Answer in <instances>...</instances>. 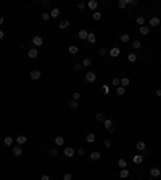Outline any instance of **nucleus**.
Returning <instances> with one entry per match:
<instances>
[{
  "mask_svg": "<svg viewBox=\"0 0 161 180\" xmlns=\"http://www.w3.org/2000/svg\"><path fill=\"white\" fill-rule=\"evenodd\" d=\"M69 106H71L73 109H76L77 106H79V103H77V101H74V100H73V101H69Z\"/></svg>",
  "mask_w": 161,
  "mask_h": 180,
  "instance_id": "ea45409f",
  "label": "nucleus"
},
{
  "mask_svg": "<svg viewBox=\"0 0 161 180\" xmlns=\"http://www.w3.org/2000/svg\"><path fill=\"white\" fill-rule=\"evenodd\" d=\"M127 60L130 61V63H135V61H137V55L135 53H129L127 55Z\"/></svg>",
  "mask_w": 161,
  "mask_h": 180,
  "instance_id": "c85d7f7f",
  "label": "nucleus"
},
{
  "mask_svg": "<svg viewBox=\"0 0 161 180\" xmlns=\"http://www.w3.org/2000/svg\"><path fill=\"white\" fill-rule=\"evenodd\" d=\"M3 36H5V34H3V31H2V29H0V40L3 39Z\"/></svg>",
  "mask_w": 161,
  "mask_h": 180,
  "instance_id": "603ef678",
  "label": "nucleus"
},
{
  "mask_svg": "<svg viewBox=\"0 0 161 180\" xmlns=\"http://www.w3.org/2000/svg\"><path fill=\"white\" fill-rule=\"evenodd\" d=\"M103 125H105V129L108 130V132H114V127H113V121L111 119H105V121H103Z\"/></svg>",
  "mask_w": 161,
  "mask_h": 180,
  "instance_id": "f257e3e1",
  "label": "nucleus"
},
{
  "mask_svg": "<svg viewBox=\"0 0 161 180\" xmlns=\"http://www.w3.org/2000/svg\"><path fill=\"white\" fill-rule=\"evenodd\" d=\"M87 7H89L90 10H97V7H98V2H97V0H90V2L87 3Z\"/></svg>",
  "mask_w": 161,
  "mask_h": 180,
  "instance_id": "9d476101",
  "label": "nucleus"
},
{
  "mask_svg": "<svg viewBox=\"0 0 161 180\" xmlns=\"http://www.w3.org/2000/svg\"><path fill=\"white\" fill-rule=\"evenodd\" d=\"M95 40H97V39H95V34H89V37H87V42H89V43H95Z\"/></svg>",
  "mask_w": 161,
  "mask_h": 180,
  "instance_id": "2f4dec72",
  "label": "nucleus"
},
{
  "mask_svg": "<svg viewBox=\"0 0 161 180\" xmlns=\"http://www.w3.org/2000/svg\"><path fill=\"white\" fill-rule=\"evenodd\" d=\"M118 7H119V8H126V7H127L126 0H119V2H118Z\"/></svg>",
  "mask_w": 161,
  "mask_h": 180,
  "instance_id": "4c0bfd02",
  "label": "nucleus"
},
{
  "mask_svg": "<svg viewBox=\"0 0 161 180\" xmlns=\"http://www.w3.org/2000/svg\"><path fill=\"white\" fill-rule=\"evenodd\" d=\"M150 175H151V178H156V177H159V175H161V170L158 167H151L150 169Z\"/></svg>",
  "mask_w": 161,
  "mask_h": 180,
  "instance_id": "423d86ee",
  "label": "nucleus"
},
{
  "mask_svg": "<svg viewBox=\"0 0 161 180\" xmlns=\"http://www.w3.org/2000/svg\"><path fill=\"white\" fill-rule=\"evenodd\" d=\"M81 68H82V63H76L74 66H73V71H79Z\"/></svg>",
  "mask_w": 161,
  "mask_h": 180,
  "instance_id": "a19ab883",
  "label": "nucleus"
},
{
  "mask_svg": "<svg viewBox=\"0 0 161 180\" xmlns=\"http://www.w3.org/2000/svg\"><path fill=\"white\" fill-rule=\"evenodd\" d=\"M68 52H69V53H71V55H76L77 52H79V48H77L76 45H71V47L68 48Z\"/></svg>",
  "mask_w": 161,
  "mask_h": 180,
  "instance_id": "cd10ccee",
  "label": "nucleus"
},
{
  "mask_svg": "<svg viewBox=\"0 0 161 180\" xmlns=\"http://www.w3.org/2000/svg\"><path fill=\"white\" fill-rule=\"evenodd\" d=\"M98 55H100V56H105V55H106V48H100V50H98Z\"/></svg>",
  "mask_w": 161,
  "mask_h": 180,
  "instance_id": "c03bdc74",
  "label": "nucleus"
},
{
  "mask_svg": "<svg viewBox=\"0 0 161 180\" xmlns=\"http://www.w3.org/2000/svg\"><path fill=\"white\" fill-rule=\"evenodd\" d=\"M77 10H84V8H85V3H77Z\"/></svg>",
  "mask_w": 161,
  "mask_h": 180,
  "instance_id": "de8ad7c7",
  "label": "nucleus"
},
{
  "mask_svg": "<svg viewBox=\"0 0 161 180\" xmlns=\"http://www.w3.org/2000/svg\"><path fill=\"white\" fill-rule=\"evenodd\" d=\"M132 161H134V164H142L143 156H142V155H135V156L132 158Z\"/></svg>",
  "mask_w": 161,
  "mask_h": 180,
  "instance_id": "9b49d317",
  "label": "nucleus"
},
{
  "mask_svg": "<svg viewBox=\"0 0 161 180\" xmlns=\"http://www.w3.org/2000/svg\"><path fill=\"white\" fill-rule=\"evenodd\" d=\"M95 119H97L98 122H103L106 117H105V114H103V113H97V114H95Z\"/></svg>",
  "mask_w": 161,
  "mask_h": 180,
  "instance_id": "393cba45",
  "label": "nucleus"
},
{
  "mask_svg": "<svg viewBox=\"0 0 161 180\" xmlns=\"http://www.w3.org/2000/svg\"><path fill=\"white\" fill-rule=\"evenodd\" d=\"M137 24L143 26V24H145V18H143V16H137Z\"/></svg>",
  "mask_w": 161,
  "mask_h": 180,
  "instance_id": "e433bc0d",
  "label": "nucleus"
},
{
  "mask_svg": "<svg viewBox=\"0 0 161 180\" xmlns=\"http://www.w3.org/2000/svg\"><path fill=\"white\" fill-rule=\"evenodd\" d=\"M156 96H161V89H158V90H156Z\"/></svg>",
  "mask_w": 161,
  "mask_h": 180,
  "instance_id": "864d4df0",
  "label": "nucleus"
},
{
  "mask_svg": "<svg viewBox=\"0 0 161 180\" xmlns=\"http://www.w3.org/2000/svg\"><path fill=\"white\" fill-rule=\"evenodd\" d=\"M100 156H102V155H100L98 151H92V153H90V159H92V161H98Z\"/></svg>",
  "mask_w": 161,
  "mask_h": 180,
  "instance_id": "f3484780",
  "label": "nucleus"
},
{
  "mask_svg": "<svg viewBox=\"0 0 161 180\" xmlns=\"http://www.w3.org/2000/svg\"><path fill=\"white\" fill-rule=\"evenodd\" d=\"M26 142H28V138H26L24 135H19V137L16 138V143H18V145H24Z\"/></svg>",
  "mask_w": 161,
  "mask_h": 180,
  "instance_id": "b1692460",
  "label": "nucleus"
},
{
  "mask_svg": "<svg viewBox=\"0 0 161 180\" xmlns=\"http://www.w3.org/2000/svg\"><path fill=\"white\" fill-rule=\"evenodd\" d=\"M13 142H15V140H13L11 137H5V140H3V143H5L7 146H11V145H13Z\"/></svg>",
  "mask_w": 161,
  "mask_h": 180,
  "instance_id": "7c9ffc66",
  "label": "nucleus"
},
{
  "mask_svg": "<svg viewBox=\"0 0 161 180\" xmlns=\"http://www.w3.org/2000/svg\"><path fill=\"white\" fill-rule=\"evenodd\" d=\"M50 155H52V156H56V155H58V151H56V148H52V150H50Z\"/></svg>",
  "mask_w": 161,
  "mask_h": 180,
  "instance_id": "09e8293b",
  "label": "nucleus"
},
{
  "mask_svg": "<svg viewBox=\"0 0 161 180\" xmlns=\"http://www.w3.org/2000/svg\"><path fill=\"white\" fill-rule=\"evenodd\" d=\"M103 145H105V148H111V140H105V142H103Z\"/></svg>",
  "mask_w": 161,
  "mask_h": 180,
  "instance_id": "37998d69",
  "label": "nucleus"
},
{
  "mask_svg": "<svg viewBox=\"0 0 161 180\" xmlns=\"http://www.w3.org/2000/svg\"><path fill=\"white\" fill-rule=\"evenodd\" d=\"M119 53H121V50L118 47H113L111 50H110V55H111V58H116V56H119Z\"/></svg>",
  "mask_w": 161,
  "mask_h": 180,
  "instance_id": "6e6552de",
  "label": "nucleus"
},
{
  "mask_svg": "<svg viewBox=\"0 0 161 180\" xmlns=\"http://www.w3.org/2000/svg\"><path fill=\"white\" fill-rule=\"evenodd\" d=\"M150 26H153V28H156V26H159V18H156V16H153V18L150 19Z\"/></svg>",
  "mask_w": 161,
  "mask_h": 180,
  "instance_id": "6ab92c4d",
  "label": "nucleus"
},
{
  "mask_svg": "<svg viewBox=\"0 0 161 180\" xmlns=\"http://www.w3.org/2000/svg\"><path fill=\"white\" fill-rule=\"evenodd\" d=\"M118 166L121 169H126V166H127V162H126V159H123V158H119V161H118Z\"/></svg>",
  "mask_w": 161,
  "mask_h": 180,
  "instance_id": "c756f323",
  "label": "nucleus"
},
{
  "mask_svg": "<svg viewBox=\"0 0 161 180\" xmlns=\"http://www.w3.org/2000/svg\"><path fill=\"white\" fill-rule=\"evenodd\" d=\"M79 98H81V93H79V92H74V93H73V100H74V101H77Z\"/></svg>",
  "mask_w": 161,
  "mask_h": 180,
  "instance_id": "58836bf2",
  "label": "nucleus"
},
{
  "mask_svg": "<svg viewBox=\"0 0 161 180\" xmlns=\"http://www.w3.org/2000/svg\"><path fill=\"white\" fill-rule=\"evenodd\" d=\"M95 79H97V76H95V72L89 71V72L85 74V82H89V84H94V82H95Z\"/></svg>",
  "mask_w": 161,
  "mask_h": 180,
  "instance_id": "f03ea898",
  "label": "nucleus"
},
{
  "mask_svg": "<svg viewBox=\"0 0 161 180\" xmlns=\"http://www.w3.org/2000/svg\"><path fill=\"white\" fill-rule=\"evenodd\" d=\"M85 142H87V143H94V142H95V134H87Z\"/></svg>",
  "mask_w": 161,
  "mask_h": 180,
  "instance_id": "4be33fe9",
  "label": "nucleus"
},
{
  "mask_svg": "<svg viewBox=\"0 0 161 180\" xmlns=\"http://www.w3.org/2000/svg\"><path fill=\"white\" fill-rule=\"evenodd\" d=\"M150 180H155V178H150Z\"/></svg>",
  "mask_w": 161,
  "mask_h": 180,
  "instance_id": "6e6d98bb",
  "label": "nucleus"
},
{
  "mask_svg": "<svg viewBox=\"0 0 161 180\" xmlns=\"http://www.w3.org/2000/svg\"><path fill=\"white\" fill-rule=\"evenodd\" d=\"M127 5H137V0H126Z\"/></svg>",
  "mask_w": 161,
  "mask_h": 180,
  "instance_id": "49530a36",
  "label": "nucleus"
},
{
  "mask_svg": "<svg viewBox=\"0 0 161 180\" xmlns=\"http://www.w3.org/2000/svg\"><path fill=\"white\" fill-rule=\"evenodd\" d=\"M29 77H31L32 81H39V79L42 77V74H40V71H37V69H34V71H31V72H29Z\"/></svg>",
  "mask_w": 161,
  "mask_h": 180,
  "instance_id": "7ed1b4c3",
  "label": "nucleus"
},
{
  "mask_svg": "<svg viewBox=\"0 0 161 180\" xmlns=\"http://www.w3.org/2000/svg\"><path fill=\"white\" fill-rule=\"evenodd\" d=\"M119 39H121V42H123V43H127L130 40V36H129V34H123Z\"/></svg>",
  "mask_w": 161,
  "mask_h": 180,
  "instance_id": "bb28decb",
  "label": "nucleus"
},
{
  "mask_svg": "<svg viewBox=\"0 0 161 180\" xmlns=\"http://www.w3.org/2000/svg\"><path fill=\"white\" fill-rule=\"evenodd\" d=\"M42 19L43 21H49L50 19V13H42Z\"/></svg>",
  "mask_w": 161,
  "mask_h": 180,
  "instance_id": "79ce46f5",
  "label": "nucleus"
},
{
  "mask_svg": "<svg viewBox=\"0 0 161 180\" xmlns=\"http://www.w3.org/2000/svg\"><path fill=\"white\" fill-rule=\"evenodd\" d=\"M28 56H29V58H31V60L37 58V56H39V50H37V48H31V50L28 52Z\"/></svg>",
  "mask_w": 161,
  "mask_h": 180,
  "instance_id": "0eeeda50",
  "label": "nucleus"
},
{
  "mask_svg": "<svg viewBox=\"0 0 161 180\" xmlns=\"http://www.w3.org/2000/svg\"><path fill=\"white\" fill-rule=\"evenodd\" d=\"M3 21H5V18H3V16L0 15V24H3Z\"/></svg>",
  "mask_w": 161,
  "mask_h": 180,
  "instance_id": "5fc2aeb1",
  "label": "nucleus"
},
{
  "mask_svg": "<svg viewBox=\"0 0 161 180\" xmlns=\"http://www.w3.org/2000/svg\"><path fill=\"white\" fill-rule=\"evenodd\" d=\"M90 64H92V60H90L89 56H85V58L82 60V68H89Z\"/></svg>",
  "mask_w": 161,
  "mask_h": 180,
  "instance_id": "ddd939ff",
  "label": "nucleus"
},
{
  "mask_svg": "<svg viewBox=\"0 0 161 180\" xmlns=\"http://www.w3.org/2000/svg\"><path fill=\"white\" fill-rule=\"evenodd\" d=\"M139 32H140L142 36H147V34L150 32V28H148V26H140V29H139Z\"/></svg>",
  "mask_w": 161,
  "mask_h": 180,
  "instance_id": "f8f14e48",
  "label": "nucleus"
},
{
  "mask_svg": "<svg viewBox=\"0 0 161 180\" xmlns=\"http://www.w3.org/2000/svg\"><path fill=\"white\" fill-rule=\"evenodd\" d=\"M63 180H73V175L71 174H64L63 175Z\"/></svg>",
  "mask_w": 161,
  "mask_h": 180,
  "instance_id": "a18cd8bd",
  "label": "nucleus"
},
{
  "mask_svg": "<svg viewBox=\"0 0 161 180\" xmlns=\"http://www.w3.org/2000/svg\"><path fill=\"white\" fill-rule=\"evenodd\" d=\"M42 180H50V177L49 175H42Z\"/></svg>",
  "mask_w": 161,
  "mask_h": 180,
  "instance_id": "3c124183",
  "label": "nucleus"
},
{
  "mask_svg": "<svg viewBox=\"0 0 161 180\" xmlns=\"http://www.w3.org/2000/svg\"><path fill=\"white\" fill-rule=\"evenodd\" d=\"M119 177H121V178H127V177H129V170H127V169H121V170H119Z\"/></svg>",
  "mask_w": 161,
  "mask_h": 180,
  "instance_id": "aec40b11",
  "label": "nucleus"
},
{
  "mask_svg": "<svg viewBox=\"0 0 161 180\" xmlns=\"http://www.w3.org/2000/svg\"><path fill=\"white\" fill-rule=\"evenodd\" d=\"M32 43L36 47H42V43H43V39L40 37V36H34L32 37Z\"/></svg>",
  "mask_w": 161,
  "mask_h": 180,
  "instance_id": "20e7f679",
  "label": "nucleus"
},
{
  "mask_svg": "<svg viewBox=\"0 0 161 180\" xmlns=\"http://www.w3.org/2000/svg\"><path fill=\"white\" fill-rule=\"evenodd\" d=\"M58 16H60V8H53L50 11V18H58Z\"/></svg>",
  "mask_w": 161,
  "mask_h": 180,
  "instance_id": "a211bd4d",
  "label": "nucleus"
},
{
  "mask_svg": "<svg viewBox=\"0 0 161 180\" xmlns=\"http://www.w3.org/2000/svg\"><path fill=\"white\" fill-rule=\"evenodd\" d=\"M132 47L135 48V50H139V48L142 47V43H140V40H132Z\"/></svg>",
  "mask_w": 161,
  "mask_h": 180,
  "instance_id": "473e14b6",
  "label": "nucleus"
},
{
  "mask_svg": "<svg viewBox=\"0 0 161 180\" xmlns=\"http://www.w3.org/2000/svg\"><path fill=\"white\" fill-rule=\"evenodd\" d=\"M102 90H103V95H108V93H110V87H108L106 84L102 85Z\"/></svg>",
  "mask_w": 161,
  "mask_h": 180,
  "instance_id": "c9c22d12",
  "label": "nucleus"
},
{
  "mask_svg": "<svg viewBox=\"0 0 161 180\" xmlns=\"http://www.w3.org/2000/svg\"><path fill=\"white\" fill-rule=\"evenodd\" d=\"M77 155H81V156L84 155V148H79V150H77Z\"/></svg>",
  "mask_w": 161,
  "mask_h": 180,
  "instance_id": "8fccbe9b",
  "label": "nucleus"
},
{
  "mask_svg": "<svg viewBox=\"0 0 161 180\" xmlns=\"http://www.w3.org/2000/svg\"><path fill=\"white\" fill-rule=\"evenodd\" d=\"M55 145H56V146H63V145H64V138L63 137H56L55 138Z\"/></svg>",
  "mask_w": 161,
  "mask_h": 180,
  "instance_id": "5701e85b",
  "label": "nucleus"
},
{
  "mask_svg": "<svg viewBox=\"0 0 161 180\" xmlns=\"http://www.w3.org/2000/svg\"><path fill=\"white\" fill-rule=\"evenodd\" d=\"M116 93H118L119 96H123V95L126 93V87H123V85H119V87H116Z\"/></svg>",
  "mask_w": 161,
  "mask_h": 180,
  "instance_id": "412c9836",
  "label": "nucleus"
},
{
  "mask_svg": "<svg viewBox=\"0 0 161 180\" xmlns=\"http://www.w3.org/2000/svg\"><path fill=\"white\" fill-rule=\"evenodd\" d=\"M58 28L61 29V31H64V29H68V28H69V21H68V19H64V21H61V23L58 24Z\"/></svg>",
  "mask_w": 161,
  "mask_h": 180,
  "instance_id": "4468645a",
  "label": "nucleus"
},
{
  "mask_svg": "<svg viewBox=\"0 0 161 180\" xmlns=\"http://www.w3.org/2000/svg\"><path fill=\"white\" fill-rule=\"evenodd\" d=\"M87 37H89V32L84 31V29H81L79 31V39H81V40H87Z\"/></svg>",
  "mask_w": 161,
  "mask_h": 180,
  "instance_id": "1a4fd4ad",
  "label": "nucleus"
},
{
  "mask_svg": "<svg viewBox=\"0 0 161 180\" xmlns=\"http://www.w3.org/2000/svg\"><path fill=\"white\" fill-rule=\"evenodd\" d=\"M13 155H15L16 158L23 155V150H21V146H13Z\"/></svg>",
  "mask_w": 161,
  "mask_h": 180,
  "instance_id": "2eb2a0df",
  "label": "nucleus"
},
{
  "mask_svg": "<svg viewBox=\"0 0 161 180\" xmlns=\"http://www.w3.org/2000/svg\"><path fill=\"white\" fill-rule=\"evenodd\" d=\"M135 148H137L139 151H143V150L147 148V145H145V142H137V143H135Z\"/></svg>",
  "mask_w": 161,
  "mask_h": 180,
  "instance_id": "dca6fc26",
  "label": "nucleus"
},
{
  "mask_svg": "<svg viewBox=\"0 0 161 180\" xmlns=\"http://www.w3.org/2000/svg\"><path fill=\"white\" fill-rule=\"evenodd\" d=\"M74 148H73V146H66V148H64V156H66V158H73V156H74Z\"/></svg>",
  "mask_w": 161,
  "mask_h": 180,
  "instance_id": "39448f33",
  "label": "nucleus"
},
{
  "mask_svg": "<svg viewBox=\"0 0 161 180\" xmlns=\"http://www.w3.org/2000/svg\"><path fill=\"white\" fill-rule=\"evenodd\" d=\"M111 84L114 85V87H119V84H121V79H118V77H113V81H111Z\"/></svg>",
  "mask_w": 161,
  "mask_h": 180,
  "instance_id": "72a5a7b5",
  "label": "nucleus"
},
{
  "mask_svg": "<svg viewBox=\"0 0 161 180\" xmlns=\"http://www.w3.org/2000/svg\"><path fill=\"white\" fill-rule=\"evenodd\" d=\"M100 19H102V13L94 11V21H100Z\"/></svg>",
  "mask_w": 161,
  "mask_h": 180,
  "instance_id": "f704fd0d",
  "label": "nucleus"
},
{
  "mask_svg": "<svg viewBox=\"0 0 161 180\" xmlns=\"http://www.w3.org/2000/svg\"><path fill=\"white\" fill-rule=\"evenodd\" d=\"M130 84V79L129 77H121V85L123 87H127Z\"/></svg>",
  "mask_w": 161,
  "mask_h": 180,
  "instance_id": "a878e982",
  "label": "nucleus"
}]
</instances>
